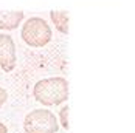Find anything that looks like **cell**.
I'll list each match as a JSON object with an SVG mask.
<instances>
[{
	"mask_svg": "<svg viewBox=\"0 0 135 133\" xmlns=\"http://www.w3.org/2000/svg\"><path fill=\"white\" fill-rule=\"evenodd\" d=\"M23 13L22 11H11V13H0V29H16L22 22Z\"/></svg>",
	"mask_w": 135,
	"mask_h": 133,
	"instance_id": "5b68a950",
	"label": "cell"
},
{
	"mask_svg": "<svg viewBox=\"0 0 135 133\" xmlns=\"http://www.w3.org/2000/svg\"><path fill=\"white\" fill-rule=\"evenodd\" d=\"M0 133H8L6 125H5V124H2V122H0Z\"/></svg>",
	"mask_w": 135,
	"mask_h": 133,
	"instance_id": "9c48e42d",
	"label": "cell"
},
{
	"mask_svg": "<svg viewBox=\"0 0 135 133\" xmlns=\"http://www.w3.org/2000/svg\"><path fill=\"white\" fill-rule=\"evenodd\" d=\"M6 98H8V93L5 91V88H2V87H0V107L6 102Z\"/></svg>",
	"mask_w": 135,
	"mask_h": 133,
	"instance_id": "ba28073f",
	"label": "cell"
},
{
	"mask_svg": "<svg viewBox=\"0 0 135 133\" xmlns=\"http://www.w3.org/2000/svg\"><path fill=\"white\" fill-rule=\"evenodd\" d=\"M33 94L44 105H59L68 99V84L64 78H50L39 80Z\"/></svg>",
	"mask_w": 135,
	"mask_h": 133,
	"instance_id": "6da1fadb",
	"label": "cell"
},
{
	"mask_svg": "<svg viewBox=\"0 0 135 133\" xmlns=\"http://www.w3.org/2000/svg\"><path fill=\"white\" fill-rule=\"evenodd\" d=\"M51 20L54 22V25L57 28V31H61L62 34L68 33V14L65 11H51Z\"/></svg>",
	"mask_w": 135,
	"mask_h": 133,
	"instance_id": "8992f818",
	"label": "cell"
},
{
	"mask_svg": "<svg viewBox=\"0 0 135 133\" xmlns=\"http://www.w3.org/2000/svg\"><path fill=\"white\" fill-rule=\"evenodd\" d=\"M23 129L27 133H54L57 132L59 124H57V118L51 111L34 110L25 116Z\"/></svg>",
	"mask_w": 135,
	"mask_h": 133,
	"instance_id": "3957f363",
	"label": "cell"
},
{
	"mask_svg": "<svg viewBox=\"0 0 135 133\" xmlns=\"http://www.w3.org/2000/svg\"><path fill=\"white\" fill-rule=\"evenodd\" d=\"M61 124L64 129H68V107H64L61 110Z\"/></svg>",
	"mask_w": 135,
	"mask_h": 133,
	"instance_id": "52a82bcc",
	"label": "cell"
},
{
	"mask_svg": "<svg viewBox=\"0 0 135 133\" xmlns=\"http://www.w3.org/2000/svg\"><path fill=\"white\" fill-rule=\"evenodd\" d=\"M16 45L11 36L0 34V66L5 71H11L16 66Z\"/></svg>",
	"mask_w": 135,
	"mask_h": 133,
	"instance_id": "277c9868",
	"label": "cell"
},
{
	"mask_svg": "<svg viewBox=\"0 0 135 133\" xmlns=\"http://www.w3.org/2000/svg\"><path fill=\"white\" fill-rule=\"evenodd\" d=\"M22 39L30 47H44L51 39V29L41 17H31L22 28Z\"/></svg>",
	"mask_w": 135,
	"mask_h": 133,
	"instance_id": "7a4b0ae2",
	"label": "cell"
}]
</instances>
